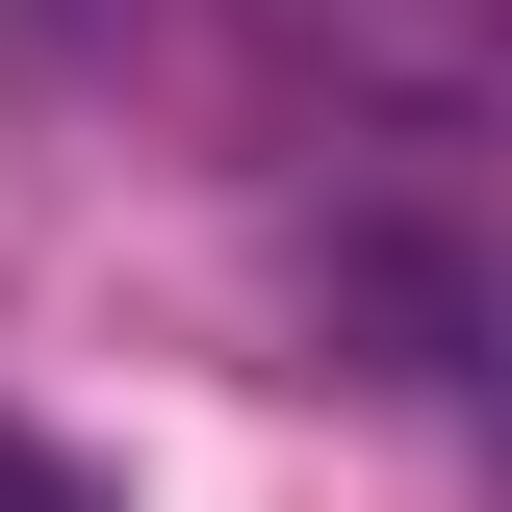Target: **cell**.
Segmentation results:
<instances>
[{
    "label": "cell",
    "mask_w": 512,
    "mask_h": 512,
    "mask_svg": "<svg viewBox=\"0 0 512 512\" xmlns=\"http://www.w3.org/2000/svg\"><path fill=\"white\" fill-rule=\"evenodd\" d=\"M0 512H103V487H77V461H52V436H0Z\"/></svg>",
    "instance_id": "cell-1"
}]
</instances>
